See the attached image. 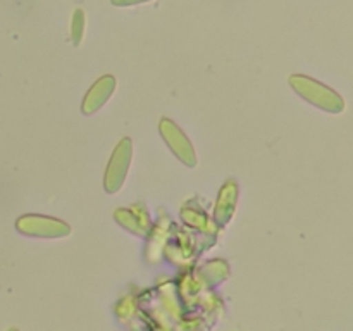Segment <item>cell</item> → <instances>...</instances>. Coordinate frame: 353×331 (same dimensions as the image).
<instances>
[{
    "instance_id": "4",
    "label": "cell",
    "mask_w": 353,
    "mask_h": 331,
    "mask_svg": "<svg viewBox=\"0 0 353 331\" xmlns=\"http://www.w3.org/2000/svg\"><path fill=\"white\" fill-rule=\"evenodd\" d=\"M159 128H161V133L162 137H164L165 143H168L169 148L174 152L176 157H178L183 164L188 166V168H195L196 155L192 143H190V140L186 138V134L169 119H162Z\"/></svg>"
},
{
    "instance_id": "2",
    "label": "cell",
    "mask_w": 353,
    "mask_h": 331,
    "mask_svg": "<svg viewBox=\"0 0 353 331\" xmlns=\"http://www.w3.org/2000/svg\"><path fill=\"white\" fill-rule=\"evenodd\" d=\"M131 157H133V145H131L130 138H124L116 147L109 161V166H107L103 186L109 193H116L117 190H121L124 179H126L128 169H130Z\"/></svg>"
},
{
    "instance_id": "8",
    "label": "cell",
    "mask_w": 353,
    "mask_h": 331,
    "mask_svg": "<svg viewBox=\"0 0 353 331\" xmlns=\"http://www.w3.org/2000/svg\"><path fill=\"white\" fill-rule=\"evenodd\" d=\"M150 2V0H112L114 6L117 7H130V6H138V3Z\"/></svg>"
},
{
    "instance_id": "1",
    "label": "cell",
    "mask_w": 353,
    "mask_h": 331,
    "mask_svg": "<svg viewBox=\"0 0 353 331\" xmlns=\"http://www.w3.org/2000/svg\"><path fill=\"white\" fill-rule=\"evenodd\" d=\"M290 83L299 95H302L307 102L321 107L323 110H327V112H341L343 110V99L331 88L321 85L316 79H310L307 76H292Z\"/></svg>"
},
{
    "instance_id": "7",
    "label": "cell",
    "mask_w": 353,
    "mask_h": 331,
    "mask_svg": "<svg viewBox=\"0 0 353 331\" xmlns=\"http://www.w3.org/2000/svg\"><path fill=\"white\" fill-rule=\"evenodd\" d=\"M83 33H85V12L81 9H76L74 17H72V41L76 45L81 41Z\"/></svg>"
},
{
    "instance_id": "5",
    "label": "cell",
    "mask_w": 353,
    "mask_h": 331,
    "mask_svg": "<svg viewBox=\"0 0 353 331\" xmlns=\"http://www.w3.org/2000/svg\"><path fill=\"white\" fill-rule=\"evenodd\" d=\"M116 90V79L112 76H102L95 85L90 88L83 100V112L93 114L110 99L112 92Z\"/></svg>"
},
{
    "instance_id": "3",
    "label": "cell",
    "mask_w": 353,
    "mask_h": 331,
    "mask_svg": "<svg viewBox=\"0 0 353 331\" xmlns=\"http://www.w3.org/2000/svg\"><path fill=\"white\" fill-rule=\"evenodd\" d=\"M16 228L23 234L28 237H40V238H61L68 237L69 226L62 221L54 219V217L45 216H23L17 219Z\"/></svg>"
},
{
    "instance_id": "6",
    "label": "cell",
    "mask_w": 353,
    "mask_h": 331,
    "mask_svg": "<svg viewBox=\"0 0 353 331\" xmlns=\"http://www.w3.org/2000/svg\"><path fill=\"white\" fill-rule=\"evenodd\" d=\"M234 202H236V186H234V183H228L223 188V192H221L216 205V217L221 224H226L231 219L234 210Z\"/></svg>"
}]
</instances>
